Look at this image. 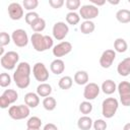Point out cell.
Listing matches in <instances>:
<instances>
[{
    "label": "cell",
    "instance_id": "obj_1",
    "mask_svg": "<svg viewBox=\"0 0 130 130\" xmlns=\"http://www.w3.org/2000/svg\"><path fill=\"white\" fill-rule=\"evenodd\" d=\"M30 65L27 62H20L13 73V81L18 88L24 89L30 83Z\"/></svg>",
    "mask_w": 130,
    "mask_h": 130
},
{
    "label": "cell",
    "instance_id": "obj_2",
    "mask_svg": "<svg viewBox=\"0 0 130 130\" xmlns=\"http://www.w3.org/2000/svg\"><path fill=\"white\" fill-rule=\"evenodd\" d=\"M53 39L50 36H44L41 32H34L30 37V43L37 52H44L53 47Z\"/></svg>",
    "mask_w": 130,
    "mask_h": 130
},
{
    "label": "cell",
    "instance_id": "obj_3",
    "mask_svg": "<svg viewBox=\"0 0 130 130\" xmlns=\"http://www.w3.org/2000/svg\"><path fill=\"white\" fill-rule=\"evenodd\" d=\"M119 107V102L115 98H107L102 104V114L105 118L111 119L115 116Z\"/></svg>",
    "mask_w": 130,
    "mask_h": 130
},
{
    "label": "cell",
    "instance_id": "obj_4",
    "mask_svg": "<svg viewBox=\"0 0 130 130\" xmlns=\"http://www.w3.org/2000/svg\"><path fill=\"white\" fill-rule=\"evenodd\" d=\"M19 60V55L18 53L14 52V51H9L7 53H5L1 59H0V63H1V66L4 68V69H7V70H13L17 64Z\"/></svg>",
    "mask_w": 130,
    "mask_h": 130
},
{
    "label": "cell",
    "instance_id": "obj_5",
    "mask_svg": "<svg viewBox=\"0 0 130 130\" xmlns=\"http://www.w3.org/2000/svg\"><path fill=\"white\" fill-rule=\"evenodd\" d=\"M8 115L13 120H22L29 115V108L26 105L11 106L8 109Z\"/></svg>",
    "mask_w": 130,
    "mask_h": 130
},
{
    "label": "cell",
    "instance_id": "obj_6",
    "mask_svg": "<svg viewBox=\"0 0 130 130\" xmlns=\"http://www.w3.org/2000/svg\"><path fill=\"white\" fill-rule=\"evenodd\" d=\"M32 74L37 81H40L41 83L47 81L49 79V71L44 63L37 62L32 67Z\"/></svg>",
    "mask_w": 130,
    "mask_h": 130
},
{
    "label": "cell",
    "instance_id": "obj_7",
    "mask_svg": "<svg viewBox=\"0 0 130 130\" xmlns=\"http://www.w3.org/2000/svg\"><path fill=\"white\" fill-rule=\"evenodd\" d=\"M99 8L92 4H85L79 8V15L84 20H91L95 18L99 15Z\"/></svg>",
    "mask_w": 130,
    "mask_h": 130
},
{
    "label": "cell",
    "instance_id": "obj_8",
    "mask_svg": "<svg viewBox=\"0 0 130 130\" xmlns=\"http://www.w3.org/2000/svg\"><path fill=\"white\" fill-rule=\"evenodd\" d=\"M11 40L13 41L14 45L19 48H23V47L27 46V44H28V36H27L26 31L21 28H17L15 30H13V32L11 35Z\"/></svg>",
    "mask_w": 130,
    "mask_h": 130
},
{
    "label": "cell",
    "instance_id": "obj_9",
    "mask_svg": "<svg viewBox=\"0 0 130 130\" xmlns=\"http://www.w3.org/2000/svg\"><path fill=\"white\" fill-rule=\"evenodd\" d=\"M52 32H53V37L57 41H62L68 35L69 27H68V25L65 22H63V21H57L53 25Z\"/></svg>",
    "mask_w": 130,
    "mask_h": 130
},
{
    "label": "cell",
    "instance_id": "obj_10",
    "mask_svg": "<svg viewBox=\"0 0 130 130\" xmlns=\"http://www.w3.org/2000/svg\"><path fill=\"white\" fill-rule=\"evenodd\" d=\"M72 51V45L70 42H61L59 43L58 45H56L53 50H52V53L55 57H57V59H59L60 57H63L67 54H69L70 52Z\"/></svg>",
    "mask_w": 130,
    "mask_h": 130
},
{
    "label": "cell",
    "instance_id": "obj_11",
    "mask_svg": "<svg viewBox=\"0 0 130 130\" xmlns=\"http://www.w3.org/2000/svg\"><path fill=\"white\" fill-rule=\"evenodd\" d=\"M116 58V52L112 49H108L106 51L103 52L101 58H100V65L102 68H110L113 64V62L115 61Z\"/></svg>",
    "mask_w": 130,
    "mask_h": 130
},
{
    "label": "cell",
    "instance_id": "obj_12",
    "mask_svg": "<svg viewBox=\"0 0 130 130\" xmlns=\"http://www.w3.org/2000/svg\"><path fill=\"white\" fill-rule=\"evenodd\" d=\"M101 91L100 86L94 82H89L85 85L83 89V96L86 101H92L94 100Z\"/></svg>",
    "mask_w": 130,
    "mask_h": 130
},
{
    "label": "cell",
    "instance_id": "obj_13",
    "mask_svg": "<svg viewBox=\"0 0 130 130\" xmlns=\"http://www.w3.org/2000/svg\"><path fill=\"white\" fill-rule=\"evenodd\" d=\"M8 14L12 20H19L23 16V8L17 2H12L8 5Z\"/></svg>",
    "mask_w": 130,
    "mask_h": 130
},
{
    "label": "cell",
    "instance_id": "obj_14",
    "mask_svg": "<svg viewBox=\"0 0 130 130\" xmlns=\"http://www.w3.org/2000/svg\"><path fill=\"white\" fill-rule=\"evenodd\" d=\"M117 72L121 76H128L130 74V57L123 59L117 66Z\"/></svg>",
    "mask_w": 130,
    "mask_h": 130
},
{
    "label": "cell",
    "instance_id": "obj_15",
    "mask_svg": "<svg viewBox=\"0 0 130 130\" xmlns=\"http://www.w3.org/2000/svg\"><path fill=\"white\" fill-rule=\"evenodd\" d=\"M50 70L52 73L56 74V75H59L61 73L64 72L65 70V63L63 60L61 59H55L51 62L50 64Z\"/></svg>",
    "mask_w": 130,
    "mask_h": 130
},
{
    "label": "cell",
    "instance_id": "obj_16",
    "mask_svg": "<svg viewBox=\"0 0 130 130\" xmlns=\"http://www.w3.org/2000/svg\"><path fill=\"white\" fill-rule=\"evenodd\" d=\"M24 103L28 108H37L40 104L39 94L35 92H27L24 95Z\"/></svg>",
    "mask_w": 130,
    "mask_h": 130
},
{
    "label": "cell",
    "instance_id": "obj_17",
    "mask_svg": "<svg viewBox=\"0 0 130 130\" xmlns=\"http://www.w3.org/2000/svg\"><path fill=\"white\" fill-rule=\"evenodd\" d=\"M88 73L84 70H78L74 74V81L78 85H86L88 83Z\"/></svg>",
    "mask_w": 130,
    "mask_h": 130
},
{
    "label": "cell",
    "instance_id": "obj_18",
    "mask_svg": "<svg viewBox=\"0 0 130 130\" xmlns=\"http://www.w3.org/2000/svg\"><path fill=\"white\" fill-rule=\"evenodd\" d=\"M93 125V121L88 116H82L77 121V127L80 130H90Z\"/></svg>",
    "mask_w": 130,
    "mask_h": 130
},
{
    "label": "cell",
    "instance_id": "obj_19",
    "mask_svg": "<svg viewBox=\"0 0 130 130\" xmlns=\"http://www.w3.org/2000/svg\"><path fill=\"white\" fill-rule=\"evenodd\" d=\"M101 89H102L103 92L106 93V94H112V93H114V92L116 91L117 85H116V83H115L114 80H112V79H107V80H105V81L103 82V84H102V86H101Z\"/></svg>",
    "mask_w": 130,
    "mask_h": 130
},
{
    "label": "cell",
    "instance_id": "obj_20",
    "mask_svg": "<svg viewBox=\"0 0 130 130\" xmlns=\"http://www.w3.org/2000/svg\"><path fill=\"white\" fill-rule=\"evenodd\" d=\"M51 92H52V86L49 83L43 82V83L39 84L37 87V93L39 94V96L47 98V96H50Z\"/></svg>",
    "mask_w": 130,
    "mask_h": 130
},
{
    "label": "cell",
    "instance_id": "obj_21",
    "mask_svg": "<svg viewBox=\"0 0 130 130\" xmlns=\"http://www.w3.org/2000/svg\"><path fill=\"white\" fill-rule=\"evenodd\" d=\"M116 18L121 23H129L130 22V10L128 9H120L116 12Z\"/></svg>",
    "mask_w": 130,
    "mask_h": 130
},
{
    "label": "cell",
    "instance_id": "obj_22",
    "mask_svg": "<svg viewBox=\"0 0 130 130\" xmlns=\"http://www.w3.org/2000/svg\"><path fill=\"white\" fill-rule=\"evenodd\" d=\"M94 28H95V25L91 20H84L79 25V29H80L81 34H83V35H89V34L93 32Z\"/></svg>",
    "mask_w": 130,
    "mask_h": 130
},
{
    "label": "cell",
    "instance_id": "obj_23",
    "mask_svg": "<svg viewBox=\"0 0 130 130\" xmlns=\"http://www.w3.org/2000/svg\"><path fill=\"white\" fill-rule=\"evenodd\" d=\"M114 49L118 53H125L127 51V49H128L127 42L122 38L116 39L115 42H114Z\"/></svg>",
    "mask_w": 130,
    "mask_h": 130
},
{
    "label": "cell",
    "instance_id": "obj_24",
    "mask_svg": "<svg viewBox=\"0 0 130 130\" xmlns=\"http://www.w3.org/2000/svg\"><path fill=\"white\" fill-rule=\"evenodd\" d=\"M117 90H118L120 96L129 95L130 94V82L129 81H121L117 86Z\"/></svg>",
    "mask_w": 130,
    "mask_h": 130
},
{
    "label": "cell",
    "instance_id": "obj_25",
    "mask_svg": "<svg viewBox=\"0 0 130 130\" xmlns=\"http://www.w3.org/2000/svg\"><path fill=\"white\" fill-rule=\"evenodd\" d=\"M72 84H73V79H72L70 76H67V75L61 77V78L59 79V81H58L59 87H60L61 89H64V90H67V89L71 88Z\"/></svg>",
    "mask_w": 130,
    "mask_h": 130
},
{
    "label": "cell",
    "instance_id": "obj_26",
    "mask_svg": "<svg viewBox=\"0 0 130 130\" xmlns=\"http://www.w3.org/2000/svg\"><path fill=\"white\" fill-rule=\"evenodd\" d=\"M56 106H57V102H56L55 98H53V96H47L43 101V107L47 111H53V110H55Z\"/></svg>",
    "mask_w": 130,
    "mask_h": 130
},
{
    "label": "cell",
    "instance_id": "obj_27",
    "mask_svg": "<svg viewBox=\"0 0 130 130\" xmlns=\"http://www.w3.org/2000/svg\"><path fill=\"white\" fill-rule=\"evenodd\" d=\"M30 27L35 32H41L46 28V20L44 18L40 17L30 25Z\"/></svg>",
    "mask_w": 130,
    "mask_h": 130
},
{
    "label": "cell",
    "instance_id": "obj_28",
    "mask_svg": "<svg viewBox=\"0 0 130 130\" xmlns=\"http://www.w3.org/2000/svg\"><path fill=\"white\" fill-rule=\"evenodd\" d=\"M41 126H42V120L37 116L30 117L26 122V127L30 129H41Z\"/></svg>",
    "mask_w": 130,
    "mask_h": 130
},
{
    "label": "cell",
    "instance_id": "obj_29",
    "mask_svg": "<svg viewBox=\"0 0 130 130\" xmlns=\"http://www.w3.org/2000/svg\"><path fill=\"white\" fill-rule=\"evenodd\" d=\"M2 95H4L10 102V104L15 103L17 101V99H18V93L14 89H5L3 91V93H2Z\"/></svg>",
    "mask_w": 130,
    "mask_h": 130
},
{
    "label": "cell",
    "instance_id": "obj_30",
    "mask_svg": "<svg viewBox=\"0 0 130 130\" xmlns=\"http://www.w3.org/2000/svg\"><path fill=\"white\" fill-rule=\"evenodd\" d=\"M66 21L68 24L76 25L80 21V15L76 12H68L66 14Z\"/></svg>",
    "mask_w": 130,
    "mask_h": 130
},
{
    "label": "cell",
    "instance_id": "obj_31",
    "mask_svg": "<svg viewBox=\"0 0 130 130\" xmlns=\"http://www.w3.org/2000/svg\"><path fill=\"white\" fill-rule=\"evenodd\" d=\"M79 111L84 116H87V114H89L92 111V105H91V103L89 101L81 102L80 105H79Z\"/></svg>",
    "mask_w": 130,
    "mask_h": 130
},
{
    "label": "cell",
    "instance_id": "obj_32",
    "mask_svg": "<svg viewBox=\"0 0 130 130\" xmlns=\"http://www.w3.org/2000/svg\"><path fill=\"white\" fill-rule=\"evenodd\" d=\"M67 9L70 10V12H75V10H77L78 8H80V0H67L65 2Z\"/></svg>",
    "mask_w": 130,
    "mask_h": 130
},
{
    "label": "cell",
    "instance_id": "obj_33",
    "mask_svg": "<svg viewBox=\"0 0 130 130\" xmlns=\"http://www.w3.org/2000/svg\"><path fill=\"white\" fill-rule=\"evenodd\" d=\"M22 5L24 7V9L28 10L30 12V10H34L38 7L39 5V1L38 0H23Z\"/></svg>",
    "mask_w": 130,
    "mask_h": 130
},
{
    "label": "cell",
    "instance_id": "obj_34",
    "mask_svg": "<svg viewBox=\"0 0 130 130\" xmlns=\"http://www.w3.org/2000/svg\"><path fill=\"white\" fill-rule=\"evenodd\" d=\"M38 18H40L39 14L35 11H30V12H27L25 15H24V19H25V22L29 25H31Z\"/></svg>",
    "mask_w": 130,
    "mask_h": 130
},
{
    "label": "cell",
    "instance_id": "obj_35",
    "mask_svg": "<svg viewBox=\"0 0 130 130\" xmlns=\"http://www.w3.org/2000/svg\"><path fill=\"white\" fill-rule=\"evenodd\" d=\"M11 83V77L8 73H1L0 74V85L1 87H7Z\"/></svg>",
    "mask_w": 130,
    "mask_h": 130
},
{
    "label": "cell",
    "instance_id": "obj_36",
    "mask_svg": "<svg viewBox=\"0 0 130 130\" xmlns=\"http://www.w3.org/2000/svg\"><path fill=\"white\" fill-rule=\"evenodd\" d=\"M93 129L94 130H106L108 125H107V122L103 119H98L93 122V125H92Z\"/></svg>",
    "mask_w": 130,
    "mask_h": 130
},
{
    "label": "cell",
    "instance_id": "obj_37",
    "mask_svg": "<svg viewBox=\"0 0 130 130\" xmlns=\"http://www.w3.org/2000/svg\"><path fill=\"white\" fill-rule=\"evenodd\" d=\"M10 41H11V38L7 32L2 31L0 34V45H1V47H4V46L8 45L10 43Z\"/></svg>",
    "mask_w": 130,
    "mask_h": 130
},
{
    "label": "cell",
    "instance_id": "obj_38",
    "mask_svg": "<svg viewBox=\"0 0 130 130\" xmlns=\"http://www.w3.org/2000/svg\"><path fill=\"white\" fill-rule=\"evenodd\" d=\"M64 0H49V4L52 8H55V9H58V8H61L63 5H64Z\"/></svg>",
    "mask_w": 130,
    "mask_h": 130
},
{
    "label": "cell",
    "instance_id": "obj_39",
    "mask_svg": "<svg viewBox=\"0 0 130 130\" xmlns=\"http://www.w3.org/2000/svg\"><path fill=\"white\" fill-rule=\"evenodd\" d=\"M9 105H10V102L4 95L1 94V96H0V108L1 109H6V108H8Z\"/></svg>",
    "mask_w": 130,
    "mask_h": 130
},
{
    "label": "cell",
    "instance_id": "obj_40",
    "mask_svg": "<svg viewBox=\"0 0 130 130\" xmlns=\"http://www.w3.org/2000/svg\"><path fill=\"white\" fill-rule=\"evenodd\" d=\"M120 102L125 107H130V94L125 96H120Z\"/></svg>",
    "mask_w": 130,
    "mask_h": 130
},
{
    "label": "cell",
    "instance_id": "obj_41",
    "mask_svg": "<svg viewBox=\"0 0 130 130\" xmlns=\"http://www.w3.org/2000/svg\"><path fill=\"white\" fill-rule=\"evenodd\" d=\"M43 130H58V128H57V126H56L55 124H53V123H48V124H46V125L44 126Z\"/></svg>",
    "mask_w": 130,
    "mask_h": 130
},
{
    "label": "cell",
    "instance_id": "obj_42",
    "mask_svg": "<svg viewBox=\"0 0 130 130\" xmlns=\"http://www.w3.org/2000/svg\"><path fill=\"white\" fill-rule=\"evenodd\" d=\"M90 2H91V4L92 5H94V6H102V5H104L105 3H106V0H102V1H96V0H90Z\"/></svg>",
    "mask_w": 130,
    "mask_h": 130
},
{
    "label": "cell",
    "instance_id": "obj_43",
    "mask_svg": "<svg viewBox=\"0 0 130 130\" xmlns=\"http://www.w3.org/2000/svg\"><path fill=\"white\" fill-rule=\"evenodd\" d=\"M123 130H130V122L124 125V128H123Z\"/></svg>",
    "mask_w": 130,
    "mask_h": 130
},
{
    "label": "cell",
    "instance_id": "obj_44",
    "mask_svg": "<svg viewBox=\"0 0 130 130\" xmlns=\"http://www.w3.org/2000/svg\"><path fill=\"white\" fill-rule=\"evenodd\" d=\"M108 2H109L110 4H113V5H117V4L120 3V1H112V0H108Z\"/></svg>",
    "mask_w": 130,
    "mask_h": 130
},
{
    "label": "cell",
    "instance_id": "obj_45",
    "mask_svg": "<svg viewBox=\"0 0 130 130\" xmlns=\"http://www.w3.org/2000/svg\"><path fill=\"white\" fill-rule=\"evenodd\" d=\"M0 55H1V57L4 55V48H3V47L0 48Z\"/></svg>",
    "mask_w": 130,
    "mask_h": 130
},
{
    "label": "cell",
    "instance_id": "obj_46",
    "mask_svg": "<svg viewBox=\"0 0 130 130\" xmlns=\"http://www.w3.org/2000/svg\"><path fill=\"white\" fill-rule=\"evenodd\" d=\"M26 130H41V129H30V128H27Z\"/></svg>",
    "mask_w": 130,
    "mask_h": 130
},
{
    "label": "cell",
    "instance_id": "obj_47",
    "mask_svg": "<svg viewBox=\"0 0 130 130\" xmlns=\"http://www.w3.org/2000/svg\"><path fill=\"white\" fill-rule=\"evenodd\" d=\"M128 2H129V3H130V0H128Z\"/></svg>",
    "mask_w": 130,
    "mask_h": 130
}]
</instances>
